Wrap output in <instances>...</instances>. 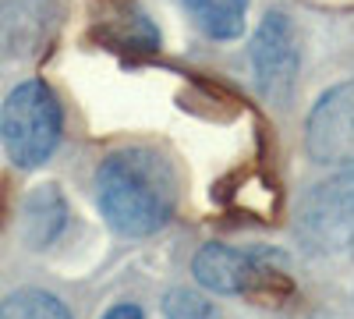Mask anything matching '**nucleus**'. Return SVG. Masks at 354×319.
<instances>
[{"mask_svg": "<svg viewBox=\"0 0 354 319\" xmlns=\"http://www.w3.org/2000/svg\"><path fill=\"white\" fill-rule=\"evenodd\" d=\"M305 146L315 163L354 167V82H340L319 96L305 121Z\"/></svg>", "mask_w": 354, "mask_h": 319, "instance_id": "5", "label": "nucleus"}, {"mask_svg": "<svg viewBox=\"0 0 354 319\" xmlns=\"http://www.w3.org/2000/svg\"><path fill=\"white\" fill-rule=\"evenodd\" d=\"M61 128V100L39 78L18 82L0 107V142H4L8 160L21 170H36L53 156Z\"/></svg>", "mask_w": 354, "mask_h": 319, "instance_id": "2", "label": "nucleus"}, {"mask_svg": "<svg viewBox=\"0 0 354 319\" xmlns=\"http://www.w3.org/2000/svg\"><path fill=\"white\" fill-rule=\"evenodd\" d=\"M57 28V0H0V57L36 53Z\"/></svg>", "mask_w": 354, "mask_h": 319, "instance_id": "7", "label": "nucleus"}, {"mask_svg": "<svg viewBox=\"0 0 354 319\" xmlns=\"http://www.w3.org/2000/svg\"><path fill=\"white\" fill-rule=\"evenodd\" d=\"M68 224V202L57 185H39L25 199V217H21V235L32 248H46L53 238H61Z\"/></svg>", "mask_w": 354, "mask_h": 319, "instance_id": "8", "label": "nucleus"}, {"mask_svg": "<svg viewBox=\"0 0 354 319\" xmlns=\"http://www.w3.org/2000/svg\"><path fill=\"white\" fill-rule=\"evenodd\" d=\"M0 319H71V312L57 295L25 287L0 302Z\"/></svg>", "mask_w": 354, "mask_h": 319, "instance_id": "10", "label": "nucleus"}, {"mask_svg": "<svg viewBox=\"0 0 354 319\" xmlns=\"http://www.w3.org/2000/svg\"><path fill=\"white\" fill-rule=\"evenodd\" d=\"M163 319H220V312H216L213 302H205L198 291L174 287V291L163 298Z\"/></svg>", "mask_w": 354, "mask_h": 319, "instance_id": "11", "label": "nucleus"}, {"mask_svg": "<svg viewBox=\"0 0 354 319\" xmlns=\"http://www.w3.org/2000/svg\"><path fill=\"white\" fill-rule=\"evenodd\" d=\"M266 252H241V248H230V245H205L195 252L192 259V273L195 280L213 295H248L259 291L262 280H266Z\"/></svg>", "mask_w": 354, "mask_h": 319, "instance_id": "6", "label": "nucleus"}, {"mask_svg": "<svg viewBox=\"0 0 354 319\" xmlns=\"http://www.w3.org/2000/svg\"><path fill=\"white\" fill-rule=\"evenodd\" d=\"M103 319H142V309L138 305H113Z\"/></svg>", "mask_w": 354, "mask_h": 319, "instance_id": "12", "label": "nucleus"}, {"mask_svg": "<svg viewBox=\"0 0 354 319\" xmlns=\"http://www.w3.org/2000/svg\"><path fill=\"white\" fill-rule=\"evenodd\" d=\"M192 21L213 39H238L245 33L248 0H181Z\"/></svg>", "mask_w": 354, "mask_h": 319, "instance_id": "9", "label": "nucleus"}, {"mask_svg": "<svg viewBox=\"0 0 354 319\" xmlns=\"http://www.w3.org/2000/svg\"><path fill=\"white\" fill-rule=\"evenodd\" d=\"M298 241L308 252L333 255L354 245V170H340L333 178L312 185L294 213Z\"/></svg>", "mask_w": 354, "mask_h": 319, "instance_id": "3", "label": "nucleus"}, {"mask_svg": "<svg viewBox=\"0 0 354 319\" xmlns=\"http://www.w3.org/2000/svg\"><path fill=\"white\" fill-rule=\"evenodd\" d=\"M252 75L255 89L266 103L287 107L298 89V71H301V39L294 18L287 11H270L252 39Z\"/></svg>", "mask_w": 354, "mask_h": 319, "instance_id": "4", "label": "nucleus"}, {"mask_svg": "<svg viewBox=\"0 0 354 319\" xmlns=\"http://www.w3.org/2000/svg\"><path fill=\"white\" fill-rule=\"evenodd\" d=\"M96 199L106 224L128 238L156 235L170 224L177 185L167 156L145 146L113 149L96 170Z\"/></svg>", "mask_w": 354, "mask_h": 319, "instance_id": "1", "label": "nucleus"}]
</instances>
